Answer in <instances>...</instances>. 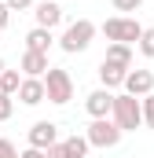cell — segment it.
<instances>
[{"label": "cell", "instance_id": "cb8c5ba5", "mask_svg": "<svg viewBox=\"0 0 154 158\" xmlns=\"http://www.w3.org/2000/svg\"><path fill=\"white\" fill-rule=\"evenodd\" d=\"M7 22H11V11H7V4H4V0H0V30H4V26H7Z\"/></svg>", "mask_w": 154, "mask_h": 158}, {"label": "cell", "instance_id": "7a4b0ae2", "mask_svg": "<svg viewBox=\"0 0 154 158\" xmlns=\"http://www.w3.org/2000/svg\"><path fill=\"white\" fill-rule=\"evenodd\" d=\"M44 99L48 103H55V107H66L70 99H74V77H70V70H63V66H48V74H44Z\"/></svg>", "mask_w": 154, "mask_h": 158}, {"label": "cell", "instance_id": "603a6c76", "mask_svg": "<svg viewBox=\"0 0 154 158\" xmlns=\"http://www.w3.org/2000/svg\"><path fill=\"white\" fill-rule=\"evenodd\" d=\"M44 158H70V155H66V147H63V140H59V143H51V147L44 151Z\"/></svg>", "mask_w": 154, "mask_h": 158}, {"label": "cell", "instance_id": "484cf974", "mask_svg": "<svg viewBox=\"0 0 154 158\" xmlns=\"http://www.w3.org/2000/svg\"><path fill=\"white\" fill-rule=\"evenodd\" d=\"M0 74H4V59H0Z\"/></svg>", "mask_w": 154, "mask_h": 158}, {"label": "cell", "instance_id": "8fae6325", "mask_svg": "<svg viewBox=\"0 0 154 158\" xmlns=\"http://www.w3.org/2000/svg\"><path fill=\"white\" fill-rule=\"evenodd\" d=\"M125 74H128V70H125V66H117V63H107V59L99 63V81H103V88H107V92H117V88L125 85Z\"/></svg>", "mask_w": 154, "mask_h": 158}, {"label": "cell", "instance_id": "44dd1931", "mask_svg": "<svg viewBox=\"0 0 154 158\" xmlns=\"http://www.w3.org/2000/svg\"><path fill=\"white\" fill-rule=\"evenodd\" d=\"M0 158H18V147L11 140H4V136H0Z\"/></svg>", "mask_w": 154, "mask_h": 158}, {"label": "cell", "instance_id": "277c9868", "mask_svg": "<svg viewBox=\"0 0 154 158\" xmlns=\"http://www.w3.org/2000/svg\"><path fill=\"white\" fill-rule=\"evenodd\" d=\"M110 44H136L140 33H143V26L132 19V15H114V19H107L103 26H99Z\"/></svg>", "mask_w": 154, "mask_h": 158}, {"label": "cell", "instance_id": "e0dca14e", "mask_svg": "<svg viewBox=\"0 0 154 158\" xmlns=\"http://www.w3.org/2000/svg\"><path fill=\"white\" fill-rule=\"evenodd\" d=\"M136 48H140L147 59H154V26H143V33H140V40H136Z\"/></svg>", "mask_w": 154, "mask_h": 158}, {"label": "cell", "instance_id": "ac0fdd59", "mask_svg": "<svg viewBox=\"0 0 154 158\" xmlns=\"http://www.w3.org/2000/svg\"><path fill=\"white\" fill-rule=\"evenodd\" d=\"M140 114H143V125H147V129H154V92L140 99Z\"/></svg>", "mask_w": 154, "mask_h": 158}, {"label": "cell", "instance_id": "d4e9b609", "mask_svg": "<svg viewBox=\"0 0 154 158\" xmlns=\"http://www.w3.org/2000/svg\"><path fill=\"white\" fill-rule=\"evenodd\" d=\"M18 158H44V151H37V147H26V151H18Z\"/></svg>", "mask_w": 154, "mask_h": 158}, {"label": "cell", "instance_id": "4fadbf2b", "mask_svg": "<svg viewBox=\"0 0 154 158\" xmlns=\"http://www.w3.org/2000/svg\"><path fill=\"white\" fill-rule=\"evenodd\" d=\"M55 44V37H51V30H40V26H33L30 33H26V52H40V55H48V48Z\"/></svg>", "mask_w": 154, "mask_h": 158}, {"label": "cell", "instance_id": "ba28073f", "mask_svg": "<svg viewBox=\"0 0 154 158\" xmlns=\"http://www.w3.org/2000/svg\"><path fill=\"white\" fill-rule=\"evenodd\" d=\"M110 107H114V92H107V88H95L84 96V110L92 118H110Z\"/></svg>", "mask_w": 154, "mask_h": 158}, {"label": "cell", "instance_id": "7402d4cb", "mask_svg": "<svg viewBox=\"0 0 154 158\" xmlns=\"http://www.w3.org/2000/svg\"><path fill=\"white\" fill-rule=\"evenodd\" d=\"M4 4H7V11H30L37 0H4Z\"/></svg>", "mask_w": 154, "mask_h": 158}, {"label": "cell", "instance_id": "5bb4252c", "mask_svg": "<svg viewBox=\"0 0 154 158\" xmlns=\"http://www.w3.org/2000/svg\"><path fill=\"white\" fill-rule=\"evenodd\" d=\"M103 59H107V63H117V66H125V70H132V44H110Z\"/></svg>", "mask_w": 154, "mask_h": 158}, {"label": "cell", "instance_id": "2e32d148", "mask_svg": "<svg viewBox=\"0 0 154 158\" xmlns=\"http://www.w3.org/2000/svg\"><path fill=\"white\" fill-rule=\"evenodd\" d=\"M18 85H22V74H18V70H7V66H4V74H0V88H4L7 96H15V92H18Z\"/></svg>", "mask_w": 154, "mask_h": 158}, {"label": "cell", "instance_id": "9c48e42d", "mask_svg": "<svg viewBox=\"0 0 154 158\" xmlns=\"http://www.w3.org/2000/svg\"><path fill=\"white\" fill-rule=\"evenodd\" d=\"M33 19H37L40 30H55L63 22V7L55 0H40V4H33Z\"/></svg>", "mask_w": 154, "mask_h": 158}, {"label": "cell", "instance_id": "30bf717a", "mask_svg": "<svg viewBox=\"0 0 154 158\" xmlns=\"http://www.w3.org/2000/svg\"><path fill=\"white\" fill-rule=\"evenodd\" d=\"M26 107H37V103H44V81L40 77H22V85H18V92H15Z\"/></svg>", "mask_w": 154, "mask_h": 158}, {"label": "cell", "instance_id": "9a60e30c", "mask_svg": "<svg viewBox=\"0 0 154 158\" xmlns=\"http://www.w3.org/2000/svg\"><path fill=\"white\" fill-rule=\"evenodd\" d=\"M63 147H66V155H70V158H84L88 151H92V147H88V140H84V136H77V132L63 140Z\"/></svg>", "mask_w": 154, "mask_h": 158}, {"label": "cell", "instance_id": "3957f363", "mask_svg": "<svg viewBox=\"0 0 154 158\" xmlns=\"http://www.w3.org/2000/svg\"><path fill=\"white\" fill-rule=\"evenodd\" d=\"M92 40H95V22H92V19H77V22H70V26L63 30L59 48H63L66 55H77V52H88Z\"/></svg>", "mask_w": 154, "mask_h": 158}, {"label": "cell", "instance_id": "d6986e66", "mask_svg": "<svg viewBox=\"0 0 154 158\" xmlns=\"http://www.w3.org/2000/svg\"><path fill=\"white\" fill-rule=\"evenodd\" d=\"M11 114H15V99H11L7 92H0V121H7Z\"/></svg>", "mask_w": 154, "mask_h": 158}, {"label": "cell", "instance_id": "52a82bcc", "mask_svg": "<svg viewBox=\"0 0 154 158\" xmlns=\"http://www.w3.org/2000/svg\"><path fill=\"white\" fill-rule=\"evenodd\" d=\"M121 88H125L128 96L143 99V96H151V92H154V74H151V70H128Z\"/></svg>", "mask_w": 154, "mask_h": 158}, {"label": "cell", "instance_id": "ffe728a7", "mask_svg": "<svg viewBox=\"0 0 154 158\" xmlns=\"http://www.w3.org/2000/svg\"><path fill=\"white\" fill-rule=\"evenodd\" d=\"M114 4V11H121V15H128V11H140L143 7V0H110Z\"/></svg>", "mask_w": 154, "mask_h": 158}, {"label": "cell", "instance_id": "7c38bea8", "mask_svg": "<svg viewBox=\"0 0 154 158\" xmlns=\"http://www.w3.org/2000/svg\"><path fill=\"white\" fill-rule=\"evenodd\" d=\"M18 70H22V77H44V74H48V55H40V52H22Z\"/></svg>", "mask_w": 154, "mask_h": 158}, {"label": "cell", "instance_id": "6da1fadb", "mask_svg": "<svg viewBox=\"0 0 154 158\" xmlns=\"http://www.w3.org/2000/svg\"><path fill=\"white\" fill-rule=\"evenodd\" d=\"M110 121H114L121 132H136V129L143 125V114H140V99H136V96H128V92H114Z\"/></svg>", "mask_w": 154, "mask_h": 158}, {"label": "cell", "instance_id": "8992f818", "mask_svg": "<svg viewBox=\"0 0 154 158\" xmlns=\"http://www.w3.org/2000/svg\"><path fill=\"white\" fill-rule=\"evenodd\" d=\"M26 140H30V147H37V151H48L51 143H59V125H55V121H33Z\"/></svg>", "mask_w": 154, "mask_h": 158}, {"label": "cell", "instance_id": "5b68a950", "mask_svg": "<svg viewBox=\"0 0 154 158\" xmlns=\"http://www.w3.org/2000/svg\"><path fill=\"white\" fill-rule=\"evenodd\" d=\"M121 136H125V132H121L110 118H92V125L84 129L88 147H103V151H107V147H117V143H121Z\"/></svg>", "mask_w": 154, "mask_h": 158}]
</instances>
